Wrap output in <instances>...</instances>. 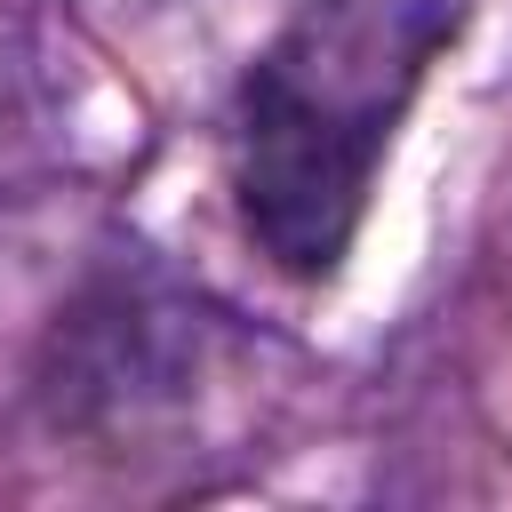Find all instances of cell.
<instances>
[{
  "label": "cell",
  "instance_id": "1",
  "mask_svg": "<svg viewBox=\"0 0 512 512\" xmlns=\"http://www.w3.org/2000/svg\"><path fill=\"white\" fill-rule=\"evenodd\" d=\"M432 0H344L256 80L240 120V208L288 272H328L352 240L392 96L432 48Z\"/></svg>",
  "mask_w": 512,
  "mask_h": 512
}]
</instances>
